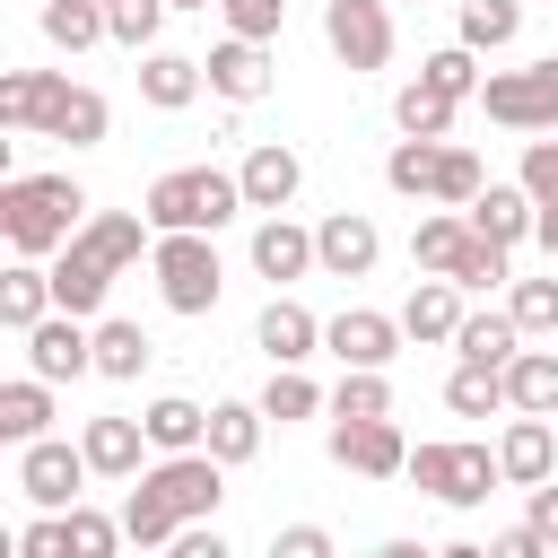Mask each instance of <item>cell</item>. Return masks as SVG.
<instances>
[{"label":"cell","mask_w":558,"mask_h":558,"mask_svg":"<svg viewBox=\"0 0 558 558\" xmlns=\"http://www.w3.org/2000/svg\"><path fill=\"white\" fill-rule=\"evenodd\" d=\"M253 270H262L270 288H288V279H305V270H323V262H314V227H296L288 209H262V218H253Z\"/></svg>","instance_id":"obj_12"},{"label":"cell","mask_w":558,"mask_h":558,"mask_svg":"<svg viewBox=\"0 0 558 558\" xmlns=\"http://www.w3.org/2000/svg\"><path fill=\"white\" fill-rule=\"evenodd\" d=\"M218 17H227V35H253V44H270V35L288 26V0H218Z\"/></svg>","instance_id":"obj_46"},{"label":"cell","mask_w":558,"mask_h":558,"mask_svg":"<svg viewBox=\"0 0 558 558\" xmlns=\"http://www.w3.org/2000/svg\"><path fill=\"white\" fill-rule=\"evenodd\" d=\"M532 244H541V253L558 262V201H541V227H532Z\"/></svg>","instance_id":"obj_52"},{"label":"cell","mask_w":558,"mask_h":558,"mask_svg":"<svg viewBox=\"0 0 558 558\" xmlns=\"http://www.w3.org/2000/svg\"><path fill=\"white\" fill-rule=\"evenodd\" d=\"M445 279H462V296H471V288H497V279H514V244H497V235H480V227H471Z\"/></svg>","instance_id":"obj_38"},{"label":"cell","mask_w":558,"mask_h":558,"mask_svg":"<svg viewBox=\"0 0 558 558\" xmlns=\"http://www.w3.org/2000/svg\"><path fill=\"white\" fill-rule=\"evenodd\" d=\"M331 418H392V384H384V366H340V384H331Z\"/></svg>","instance_id":"obj_39"},{"label":"cell","mask_w":558,"mask_h":558,"mask_svg":"<svg viewBox=\"0 0 558 558\" xmlns=\"http://www.w3.org/2000/svg\"><path fill=\"white\" fill-rule=\"evenodd\" d=\"M262 427H270L262 401H209V453H218L227 471H244V462L262 453Z\"/></svg>","instance_id":"obj_26"},{"label":"cell","mask_w":558,"mask_h":558,"mask_svg":"<svg viewBox=\"0 0 558 558\" xmlns=\"http://www.w3.org/2000/svg\"><path fill=\"white\" fill-rule=\"evenodd\" d=\"M401 480H418V497L471 514V506H488V488H506V462H497V445H471V436L445 445V436H427V445H410V471Z\"/></svg>","instance_id":"obj_2"},{"label":"cell","mask_w":558,"mask_h":558,"mask_svg":"<svg viewBox=\"0 0 558 558\" xmlns=\"http://www.w3.org/2000/svg\"><path fill=\"white\" fill-rule=\"evenodd\" d=\"M523 523H532V532H541V541H549V549H558V471H549V480H532V488H523Z\"/></svg>","instance_id":"obj_48"},{"label":"cell","mask_w":558,"mask_h":558,"mask_svg":"<svg viewBox=\"0 0 558 558\" xmlns=\"http://www.w3.org/2000/svg\"><path fill=\"white\" fill-rule=\"evenodd\" d=\"M462 235H471V218H462V209H436V218H418V227H410V270H453Z\"/></svg>","instance_id":"obj_37"},{"label":"cell","mask_w":558,"mask_h":558,"mask_svg":"<svg viewBox=\"0 0 558 558\" xmlns=\"http://www.w3.org/2000/svg\"><path fill=\"white\" fill-rule=\"evenodd\" d=\"M44 314H52V262L17 253V262L0 270V323H9V331H35Z\"/></svg>","instance_id":"obj_23"},{"label":"cell","mask_w":558,"mask_h":558,"mask_svg":"<svg viewBox=\"0 0 558 558\" xmlns=\"http://www.w3.org/2000/svg\"><path fill=\"white\" fill-rule=\"evenodd\" d=\"M209 96H227V105H262V96H270V44H253V35L209 44Z\"/></svg>","instance_id":"obj_17"},{"label":"cell","mask_w":558,"mask_h":558,"mask_svg":"<svg viewBox=\"0 0 558 558\" xmlns=\"http://www.w3.org/2000/svg\"><path fill=\"white\" fill-rule=\"evenodd\" d=\"M375 253H384V235H375V218H366V209H331V218L314 227V262H323L331 279H366V270H375Z\"/></svg>","instance_id":"obj_14"},{"label":"cell","mask_w":558,"mask_h":558,"mask_svg":"<svg viewBox=\"0 0 558 558\" xmlns=\"http://www.w3.org/2000/svg\"><path fill=\"white\" fill-rule=\"evenodd\" d=\"M96 480V462H87V445H70V436H35V445H17V497L26 506H78V488Z\"/></svg>","instance_id":"obj_6"},{"label":"cell","mask_w":558,"mask_h":558,"mask_svg":"<svg viewBox=\"0 0 558 558\" xmlns=\"http://www.w3.org/2000/svg\"><path fill=\"white\" fill-rule=\"evenodd\" d=\"M148 227L157 235H174V227H201V235H218L235 209H244V183L235 174H218V166H174V174H157L148 183Z\"/></svg>","instance_id":"obj_3"},{"label":"cell","mask_w":558,"mask_h":558,"mask_svg":"<svg viewBox=\"0 0 558 558\" xmlns=\"http://www.w3.org/2000/svg\"><path fill=\"white\" fill-rule=\"evenodd\" d=\"M35 436H52V384L26 366L0 384V445H35Z\"/></svg>","instance_id":"obj_24"},{"label":"cell","mask_w":558,"mask_h":558,"mask_svg":"<svg viewBox=\"0 0 558 558\" xmlns=\"http://www.w3.org/2000/svg\"><path fill=\"white\" fill-rule=\"evenodd\" d=\"M514 349H523L514 314H462V331H453V357H480V366H514Z\"/></svg>","instance_id":"obj_33"},{"label":"cell","mask_w":558,"mask_h":558,"mask_svg":"<svg viewBox=\"0 0 558 558\" xmlns=\"http://www.w3.org/2000/svg\"><path fill=\"white\" fill-rule=\"evenodd\" d=\"M436 166H445V140H392V157H384V183L401 192V201H427L436 192Z\"/></svg>","instance_id":"obj_32"},{"label":"cell","mask_w":558,"mask_h":558,"mask_svg":"<svg viewBox=\"0 0 558 558\" xmlns=\"http://www.w3.org/2000/svg\"><path fill=\"white\" fill-rule=\"evenodd\" d=\"M148 270H157L166 314H218V296H227V262H218V244H209L201 227L157 235V244H148Z\"/></svg>","instance_id":"obj_4"},{"label":"cell","mask_w":558,"mask_h":558,"mask_svg":"<svg viewBox=\"0 0 558 558\" xmlns=\"http://www.w3.org/2000/svg\"><path fill=\"white\" fill-rule=\"evenodd\" d=\"M253 349H262L270 366H305V357L323 349V323H314L288 288H270V305H262V323H253Z\"/></svg>","instance_id":"obj_15"},{"label":"cell","mask_w":558,"mask_h":558,"mask_svg":"<svg viewBox=\"0 0 558 558\" xmlns=\"http://www.w3.org/2000/svg\"><path fill=\"white\" fill-rule=\"evenodd\" d=\"M262 410H270L279 427H296V418H323V410H331V392H323L305 366H270V384H262Z\"/></svg>","instance_id":"obj_34"},{"label":"cell","mask_w":558,"mask_h":558,"mask_svg":"<svg viewBox=\"0 0 558 558\" xmlns=\"http://www.w3.org/2000/svg\"><path fill=\"white\" fill-rule=\"evenodd\" d=\"M87 227V192L78 174H0V235L35 262H52L70 235Z\"/></svg>","instance_id":"obj_1"},{"label":"cell","mask_w":558,"mask_h":558,"mask_svg":"<svg viewBox=\"0 0 558 558\" xmlns=\"http://www.w3.org/2000/svg\"><path fill=\"white\" fill-rule=\"evenodd\" d=\"M480 113L506 131H558V52L523 61V70H488L480 78Z\"/></svg>","instance_id":"obj_5"},{"label":"cell","mask_w":558,"mask_h":558,"mask_svg":"<svg viewBox=\"0 0 558 558\" xmlns=\"http://www.w3.org/2000/svg\"><path fill=\"white\" fill-rule=\"evenodd\" d=\"M209 87V61H192V52H140V105H157V113H183L192 96Z\"/></svg>","instance_id":"obj_20"},{"label":"cell","mask_w":558,"mask_h":558,"mask_svg":"<svg viewBox=\"0 0 558 558\" xmlns=\"http://www.w3.org/2000/svg\"><path fill=\"white\" fill-rule=\"evenodd\" d=\"M331 462L357 480H401L410 471V436L392 418H331Z\"/></svg>","instance_id":"obj_9"},{"label":"cell","mask_w":558,"mask_h":558,"mask_svg":"<svg viewBox=\"0 0 558 558\" xmlns=\"http://www.w3.org/2000/svg\"><path fill=\"white\" fill-rule=\"evenodd\" d=\"M148 357H157V340H148L140 323H122V314H105V323H96V375L140 384V375H148Z\"/></svg>","instance_id":"obj_28"},{"label":"cell","mask_w":558,"mask_h":558,"mask_svg":"<svg viewBox=\"0 0 558 558\" xmlns=\"http://www.w3.org/2000/svg\"><path fill=\"white\" fill-rule=\"evenodd\" d=\"M532 201H558V140H523V174H514Z\"/></svg>","instance_id":"obj_47"},{"label":"cell","mask_w":558,"mask_h":558,"mask_svg":"<svg viewBox=\"0 0 558 558\" xmlns=\"http://www.w3.org/2000/svg\"><path fill=\"white\" fill-rule=\"evenodd\" d=\"M418 78H427V87H445L453 105H480V52H471L462 35H453L445 52H427V61H418Z\"/></svg>","instance_id":"obj_40"},{"label":"cell","mask_w":558,"mask_h":558,"mask_svg":"<svg viewBox=\"0 0 558 558\" xmlns=\"http://www.w3.org/2000/svg\"><path fill=\"white\" fill-rule=\"evenodd\" d=\"M323 44L340 70H384L392 61V9L384 0H323Z\"/></svg>","instance_id":"obj_8"},{"label":"cell","mask_w":558,"mask_h":558,"mask_svg":"<svg viewBox=\"0 0 558 558\" xmlns=\"http://www.w3.org/2000/svg\"><path fill=\"white\" fill-rule=\"evenodd\" d=\"M235 183H244V209H288L296 183H305V157H296L288 140H262V148L235 166Z\"/></svg>","instance_id":"obj_19"},{"label":"cell","mask_w":558,"mask_h":558,"mask_svg":"<svg viewBox=\"0 0 558 558\" xmlns=\"http://www.w3.org/2000/svg\"><path fill=\"white\" fill-rule=\"evenodd\" d=\"M52 78H61V70H0V122H9V131H35Z\"/></svg>","instance_id":"obj_41"},{"label":"cell","mask_w":558,"mask_h":558,"mask_svg":"<svg viewBox=\"0 0 558 558\" xmlns=\"http://www.w3.org/2000/svg\"><path fill=\"white\" fill-rule=\"evenodd\" d=\"M401 314H375V305H340L331 323H323V349L340 357V366H392L401 357Z\"/></svg>","instance_id":"obj_10"},{"label":"cell","mask_w":558,"mask_h":558,"mask_svg":"<svg viewBox=\"0 0 558 558\" xmlns=\"http://www.w3.org/2000/svg\"><path fill=\"white\" fill-rule=\"evenodd\" d=\"M480 235H497V244H532V227H541V201L523 192V183H480V201L462 209Z\"/></svg>","instance_id":"obj_21"},{"label":"cell","mask_w":558,"mask_h":558,"mask_svg":"<svg viewBox=\"0 0 558 558\" xmlns=\"http://www.w3.org/2000/svg\"><path fill=\"white\" fill-rule=\"evenodd\" d=\"M506 401L558 418V349H514V366H506Z\"/></svg>","instance_id":"obj_31"},{"label":"cell","mask_w":558,"mask_h":558,"mask_svg":"<svg viewBox=\"0 0 558 558\" xmlns=\"http://www.w3.org/2000/svg\"><path fill=\"white\" fill-rule=\"evenodd\" d=\"M26 340V366L44 375V384H78V375H96V323L87 314H70V305H52L35 331H17Z\"/></svg>","instance_id":"obj_7"},{"label":"cell","mask_w":558,"mask_h":558,"mask_svg":"<svg viewBox=\"0 0 558 558\" xmlns=\"http://www.w3.org/2000/svg\"><path fill=\"white\" fill-rule=\"evenodd\" d=\"M35 26H44V44H52V52L113 44V26H105V0H44V9H35Z\"/></svg>","instance_id":"obj_27"},{"label":"cell","mask_w":558,"mask_h":558,"mask_svg":"<svg viewBox=\"0 0 558 558\" xmlns=\"http://www.w3.org/2000/svg\"><path fill=\"white\" fill-rule=\"evenodd\" d=\"M418 9H427V0H418Z\"/></svg>","instance_id":"obj_54"},{"label":"cell","mask_w":558,"mask_h":558,"mask_svg":"<svg viewBox=\"0 0 558 558\" xmlns=\"http://www.w3.org/2000/svg\"><path fill=\"white\" fill-rule=\"evenodd\" d=\"M270 549L279 558H331V532L323 523H288V532H270Z\"/></svg>","instance_id":"obj_50"},{"label":"cell","mask_w":558,"mask_h":558,"mask_svg":"<svg viewBox=\"0 0 558 558\" xmlns=\"http://www.w3.org/2000/svg\"><path fill=\"white\" fill-rule=\"evenodd\" d=\"M113 262L87 244V235H70L61 253H52V305H70V314H105V296H113Z\"/></svg>","instance_id":"obj_13"},{"label":"cell","mask_w":558,"mask_h":558,"mask_svg":"<svg viewBox=\"0 0 558 558\" xmlns=\"http://www.w3.org/2000/svg\"><path fill=\"white\" fill-rule=\"evenodd\" d=\"M166 9H174V0H105V26H113L122 52H148L157 26H166Z\"/></svg>","instance_id":"obj_45"},{"label":"cell","mask_w":558,"mask_h":558,"mask_svg":"<svg viewBox=\"0 0 558 558\" xmlns=\"http://www.w3.org/2000/svg\"><path fill=\"white\" fill-rule=\"evenodd\" d=\"M488 549H497V558H549V541H541L532 523H506V532H497Z\"/></svg>","instance_id":"obj_51"},{"label":"cell","mask_w":558,"mask_h":558,"mask_svg":"<svg viewBox=\"0 0 558 558\" xmlns=\"http://www.w3.org/2000/svg\"><path fill=\"white\" fill-rule=\"evenodd\" d=\"M497 462H506V488H532L558 471V427L541 410H506V436H497Z\"/></svg>","instance_id":"obj_16"},{"label":"cell","mask_w":558,"mask_h":558,"mask_svg":"<svg viewBox=\"0 0 558 558\" xmlns=\"http://www.w3.org/2000/svg\"><path fill=\"white\" fill-rule=\"evenodd\" d=\"M61 523H70V558H113L131 532H122V514H96L87 497L78 506H61Z\"/></svg>","instance_id":"obj_43"},{"label":"cell","mask_w":558,"mask_h":558,"mask_svg":"<svg viewBox=\"0 0 558 558\" xmlns=\"http://www.w3.org/2000/svg\"><path fill=\"white\" fill-rule=\"evenodd\" d=\"M453 26H462V44H471V52H506V44L523 35V0H462V17H453Z\"/></svg>","instance_id":"obj_35"},{"label":"cell","mask_w":558,"mask_h":558,"mask_svg":"<svg viewBox=\"0 0 558 558\" xmlns=\"http://www.w3.org/2000/svg\"><path fill=\"white\" fill-rule=\"evenodd\" d=\"M445 410H453V418H497V410H514V401H506V366L462 357V366L445 375Z\"/></svg>","instance_id":"obj_29"},{"label":"cell","mask_w":558,"mask_h":558,"mask_svg":"<svg viewBox=\"0 0 558 558\" xmlns=\"http://www.w3.org/2000/svg\"><path fill=\"white\" fill-rule=\"evenodd\" d=\"M140 418H148V445H157V453H192V445H209V410L183 401V392H157Z\"/></svg>","instance_id":"obj_30"},{"label":"cell","mask_w":558,"mask_h":558,"mask_svg":"<svg viewBox=\"0 0 558 558\" xmlns=\"http://www.w3.org/2000/svg\"><path fill=\"white\" fill-rule=\"evenodd\" d=\"M105 131H113V105L61 70V78H52V96H44V122H35V140H61V148H96Z\"/></svg>","instance_id":"obj_11"},{"label":"cell","mask_w":558,"mask_h":558,"mask_svg":"<svg viewBox=\"0 0 558 558\" xmlns=\"http://www.w3.org/2000/svg\"><path fill=\"white\" fill-rule=\"evenodd\" d=\"M78 445H87L96 480H140V453H157V445H148V418H122V410L87 418V427H78Z\"/></svg>","instance_id":"obj_18"},{"label":"cell","mask_w":558,"mask_h":558,"mask_svg":"<svg viewBox=\"0 0 558 558\" xmlns=\"http://www.w3.org/2000/svg\"><path fill=\"white\" fill-rule=\"evenodd\" d=\"M122 532H131V549H174V532H183V514H174V497L140 471L131 488H122Z\"/></svg>","instance_id":"obj_25"},{"label":"cell","mask_w":558,"mask_h":558,"mask_svg":"<svg viewBox=\"0 0 558 558\" xmlns=\"http://www.w3.org/2000/svg\"><path fill=\"white\" fill-rule=\"evenodd\" d=\"M166 558H227V532H218V514H209V523H183Z\"/></svg>","instance_id":"obj_49"},{"label":"cell","mask_w":558,"mask_h":558,"mask_svg":"<svg viewBox=\"0 0 558 558\" xmlns=\"http://www.w3.org/2000/svg\"><path fill=\"white\" fill-rule=\"evenodd\" d=\"M174 9H218V0H174Z\"/></svg>","instance_id":"obj_53"},{"label":"cell","mask_w":558,"mask_h":558,"mask_svg":"<svg viewBox=\"0 0 558 558\" xmlns=\"http://www.w3.org/2000/svg\"><path fill=\"white\" fill-rule=\"evenodd\" d=\"M480 183H488V166H480L462 140H445V166H436V192H427V201H436V209H471Z\"/></svg>","instance_id":"obj_42"},{"label":"cell","mask_w":558,"mask_h":558,"mask_svg":"<svg viewBox=\"0 0 558 558\" xmlns=\"http://www.w3.org/2000/svg\"><path fill=\"white\" fill-rule=\"evenodd\" d=\"M401 331H410V340H453V331H462V279L427 270V279L401 296Z\"/></svg>","instance_id":"obj_22"},{"label":"cell","mask_w":558,"mask_h":558,"mask_svg":"<svg viewBox=\"0 0 558 558\" xmlns=\"http://www.w3.org/2000/svg\"><path fill=\"white\" fill-rule=\"evenodd\" d=\"M392 122H401L410 140H445V131H453V96L427 87V78H410V87L392 96Z\"/></svg>","instance_id":"obj_36"},{"label":"cell","mask_w":558,"mask_h":558,"mask_svg":"<svg viewBox=\"0 0 558 558\" xmlns=\"http://www.w3.org/2000/svg\"><path fill=\"white\" fill-rule=\"evenodd\" d=\"M506 314L523 323V340H558V279H514Z\"/></svg>","instance_id":"obj_44"}]
</instances>
